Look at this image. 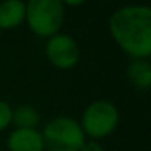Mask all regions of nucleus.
Masks as SVG:
<instances>
[{"mask_svg":"<svg viewBox=\"0 0 151 151\" xmlns=\"http://www.w3.org/2000/svg\"><path fill=\"white\" fill-rule=\"evenodd\" d=\"M80 151H104V148L101 146V143H99V141L86 140L85 145L80 148Z\"/></svg>","mask_w":151,"mask_h":151,"instance_id":"9b49d317","label":"nucleus"},{"mask_svg":"<svg viewBox=\"0 0 151 151\" xmlns=\"http://www.w3.org/2000/svg\"><path fill=\"white\" fill-rule=\"evenodd\" d=\"M8 151H44V140L37 128H15L7 138Z\"/></svg>","mask_w":151,"mask_h":151,"instance_id":"423d86ee","label":"nucleus"},{"mask_svg":"<svg viewBox=\"0 0 151 151\" xmlns=\"http://www.w3.org/2000/svg\"><path fill=\"white\" fill-rule=\"evenodd\" d=\"M41 135L44 150L47 151H80L86 141L80 122L67 115L50 119L44 125Z\"/></svg>","mask_w":151,"mask_h":151,"instance_id":"7ed1b4c3","label":"nucleus"},{"mask_svg":"<svg viewBox=\"0 0 151 151\" xmlns=\"http://www.w3.org/2000/svg\"><path fill=\"white\" fill-rule=\"evenodd\" d=\"M63 4V7H80V5H83L86 2V0H60Z\"/></svg>","mask_w":151,"mask_h":151,"instance_id":"f8f14e48","label":"nucleus"},{"mask_svg":"<svg viewBox=\"0 0 151 151\" xmlns=\"http://www.w3.org/2000/svg\"><path fill=\"white\" fill-rule=\"evenodd\" d=\"M24 21L34 34L50 37L60 33L65 18V7L60 0H26Z\"/></svg>","mask_w":151,"mask_h":151,"instance_id":"f03ea898","label":"nucleus"},{"mask_svg":"<svg viewBox=\"0 0 151 151\" xmlns=\"http://www.w3.org/2000/svg\"><path fill=\"white\" fill-rule=\"evenodd\" d=\"M127 76L138 89H148L151 86V63L148 59H135L128 63Z\"/></svg>","mask_w":151,"mask_h":151,"instance_id":"6e6552de","label":"nucleus"},{"mask_svg":"<svg viewBox=\"0 0 151 151\" xmlns=\"http://www.w3.org/2000/svg\"><path fill=\"white\" fill-rule=\"evenodd\" d=\"M109 33L127 55L148 59L151 54V8L146 5H125L109 18Z\"/></svg>","mask_w":151,"mask_h":151,"instance_id":"f257e3e1","label":"nucleus"},{"mask_svg":"<svg viewBox=\"0 0 151 151\" xmlns=\"http://www.w3.org/2000/svg\"><path fill=\"white\" fill-rule=\"evenodd\" d=\"M24 0H4L0 2V31L15 29L24 23Z\"/></svg>","mask_w":151,"mask_h":151,"instance_id":"0eeeda50","label":"nucleus"},{"mask_svg":"<svg viewBox=\"0 0 151 151\" xmlns=\"http://www.w3.org/2000/svg\"><path fill=\"white\" fill-rule=\"evenodd\" d=\"M46 57L54 67L60 70H70L80 60V47L78 42L72 36L63 33H57L47 37L46 44Z\"/></svg>","mask_w":151,"mask_h":151,"instance_id":"39448f33","label":"nucleus"},{"mask_svg":"<svg viewBox=\"0 0 151 151\" xmlns=\"http://www.w3.org/2000/svg\"><path fill=\"white\" fill-rule=\"evenodd\" d=\"M120 114L115 104L106 99L94 101L85 109L81 115L80 125L83 128V133L86 138L93 141H99L102 138L112 135V132L117 128Z\"/></svg>","mask_w":151,"mask_h":151,"instance_id":"20e7f679","label":"nucleus"},{"mask_svg":"<svg viewBox=\"0 0 151 151\" xmlns=\"http://www.w3.org/2000/svg\"><path fill=\"white\" fill-rule=\"evenodd\" d=\"M41 122V115L33 106H18L12 109V125L15 128H36Z\"/></svg>","mask_w":151,"mask_h":151,"instance_id":"1a4fd4ad","label":"nucleus"},{"mask_svg":"<svg viewBox=\"0 0 151 151\" xmlns=\"http://www.w3.org/2000/svg\"><path fill=\"white\" fill-rule=\"evenodd\" d=\"M12 125V106L0 99V132Z\"/></svg>","mask_w":151,"mask_h":151,"instance_id":"9d476101","label":"nucleus"}]
</instances>
